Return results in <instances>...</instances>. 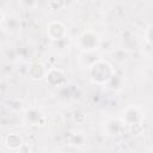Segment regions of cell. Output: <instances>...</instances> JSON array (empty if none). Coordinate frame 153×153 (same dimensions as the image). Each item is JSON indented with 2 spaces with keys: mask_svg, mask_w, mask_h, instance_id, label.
Here are the masks:
<instances>
[{
  "mask_svg": "<svg viewBox=\"0 0 153 153\" xmlns=\"http://www.w3.org/2000/svg\"><path fill=\"white\" fill-rule=\"evenodd\" d=\"M90 78L97 85H105L110 82L115 76L114 67L105 60H96L88 67Z\"/></svg>",
  "mask_w": 153,
  "mask_h": 153,
  "instance_id": "1",
  "label": "cell"
},
{
  "mask_svg": "<svg viewBox=\"0 0 153 153\" xmlns=\"http://www.w3.org/2000/svg\"><path fill=\"white\" fill-rule=\"evenodd\" d=\"M47 35L51 41H60L66 37L67 35V29L63 23L59 20L50 22L47 26Z\"/></svg>",
  "mask_w": 153,
  "mask_h": 153,
  "instance_id": "3",
  "label": "cell"
},
{
  "mask_svg": "<svg viewBox=\"0 0 153 153\" xmlns=\"http://www.w3.org/2000/svg\"><path fill=\"white\" fill-rule=\"evenodd\" d=\"M42 118H43V116L41 115V112L37 111V110H35V109L29 110V111L26 112V115H25V120H26L27 123H30V124H38Z\"/></svg>",
  "mask_w": 153,
  "mask_h": 153,
  "instance_id": "9",
  "label": "cell"
},
{
  "mask_svg": "<svg viewBox=\"0 0 153 153\" xmlns=\"http://www.w3.org/2000/svg\"><path fill=\"white\" fill-rule=\"evenodd\" d=\"M142 121V115L136 106H128L123 112V122L126 126L131 127L140 124Z\"/></svg>",
  "mask_w": 153,
  "mask_h": 153,
  "instance_id": "5",
  "label": "cell"
},
{
  "mask_svg": "<svg viewBox=\"0 0 153 153\" xmlns=\"http://www.w3.org/2000/svg\"><path fill=\"white\" fill-rule=\"evenodd\" d=\"M5 145L11 151H18L23 146V139L18 133H11L6 136Z\"/></svg>",
  "mask_w": 153,
  "mask_h": 153,
  "instance_id": "7",
  "label": "cell"
},
{
  "mask_svg": "<svg viewBox=\"0 0 153 153\" xmlns=\"http://www.w3.org/2000/svg\"><path fill=\"white\" fill-rule=\"evenodd\" d=\"M123 130V123L118 120H110L106 123V133L110 136H118Z\"/></svg>",
  "mask_w": 153,
  "mask_h": 153,
  "instance_id": "8",
  "label": "cell"
},
{
  "mask_svg": "<svg viewBox=\"0 0 153 153\" xmlns=\"http://www.w3.org/2000/svg\"><path fill=\"white\" fill-rule=\"evenodd\" d=\"M99 43H100L99 36L94 31H91V30L84 31L78 39L79 49L85 53H92V51L97 50L99 47Z\"/></svg>",
  "mask_w": 153,
  "mask_h": 153,
  "instance_id": "2",
  "label": "cell"
},
{
  "mask_svg": "<svg viewBox=\"0 0 153 153\" xmlns=\"http://www.w3.org/2000/svg\"><path fill=\"white\" fill-rule=\"evenodd\" d=\"M74 121L76 123H79V124H82L86 121V117H85V115L82 112H75L74 114Z\"/></svg>",
  "mask_w": 153,
  "mask_h": 153,
  "instance_id": "13",
  "label": "cell"
},
{
  "mask_svg": "<svg viewBox=\"0 0 153 153\" xmlns=\"http://www.w3.org/2000/svg\"><path fill=\"white\" fill-rule=\"evenodd\" d=\"M20 2L27 10H33L37 6V0H20Z\"/></svg>",
  "mask_w": 153,
  "mask_h": 153,
  "instance_id": "12",
  "label": "cell"
},
{
  "mask_svg": "<svg viewBox=\"0 0 153 153\" xmlns=\"http://www.w3.org/2000/svg\"><path fill=\"white\" fill-rule=\"evenodd\" d=\"M148 41H149V43L153 45V27H151L149 31H148Z\"/></svg>",
  "mask_w": 153,
  "mask_h": 153,
  "instance_id": "14",
  "label": "cell"
},
{
  "mask_svg": "<svg viewBox=\"0 0 153 153\" xmlns=\"http://www.w3.org/2000/svg\"><path fill=\"white\" fill-rule=\"evenodd\" d=\"M67 0H48V6L51 10H60L65 7Z\"/></svg>",
  "mask_w": 153,
  "mask_h": 153,
  "instance_id": "11",
  "label": "cell"
},
{
  "mask_svg": "<svg viewBox=\"0 0 153 153\" xmlns=\"http://www.w3.org/2000/svg\"><path fill=\"white\" fill-rule=\"evenodd\" d=\"M45 81L50 86L59 87V86H62L66 82V75H65L62 69L53 67V68L48 69L47 75H45Z\"/></svg>",
  "mask_w": 153,
  "mask_h": 153,
  "instance_id": "4",
  "label": "cell"
},
{
  "mask_svg": "<svg viewBox=\"0 0 153 153\" xmlns=\"http://www.w3.org/2000/svg\"><path fill=\"white\" fill-rule=\"evenodd\" d=\"M47 72H48V68L42 62H33L30 65V67L27 69L29 78L32 80H41V79L45 78Z\"/></svg>",
  "mask_w": 153,
  "mask_h": 153,
  "instance_id": "6",
  "label": "cell"
},
{
  "mask_svg": "<svg viewBox=\"0 0 153 153\" xmlns=\"http://www.w3.org/2000/svg\"><path fill=\"white\" fill-rule=\"evenodd\" d=\"M6 108H7L8 110H12V111H16V112H17V111L22 110L23 105H22V102H20V100H18V99H11V100L7 102Z\"/></svg>",
  "mask_w": 153,
  "mask_h": 153,
  "instance_id": "10",
  "label": "cell"
}]
</instances>
